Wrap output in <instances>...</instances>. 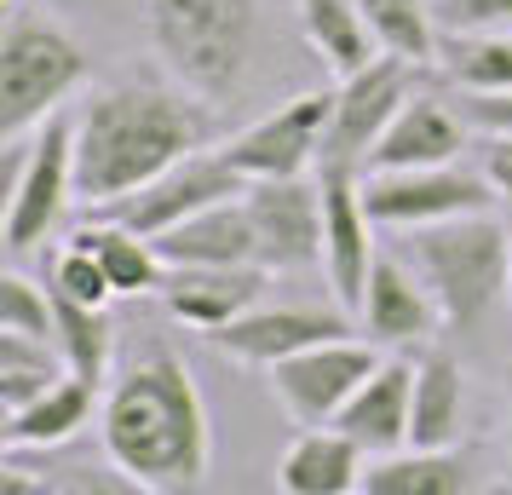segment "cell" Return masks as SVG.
<instances>
[{
	"label": "cell",
	"mask_w": 512,
	"mask_h": 495,
	"mask_svg": "<svg viewBox=\"0 0 512 495\" xmlns=\"http://www.w3.org/2000/svg\"><path fill=\"white\" fill-rule=\"evenodd\" d=\"M98 438L110 467L150 495L202 490L213 472V426L185 357L144 352L98 403Z\"/></svg>",
	"instance_id": "cell-1"
},
{
	"label": "cell",
	"mask_w": 512,
	"mask_h": 495,
	"mask_svg": "<svg viewBox=\"0 0 512 495\" xmlns=\"http://www.w3.org/2000/svg\"><path fill=\"white\" fill-rule=\"evenodd\" d=\"M213 104L167 81H121L75 110V190L104 208L213 144Z\"/></svg>",
	"instance_id": "cell-2"
},
{
	"label": "cell",
	"mask_w": 512,
	"mask_h": 495,
	"mask_svg": "<svg viewBox=\"0 0 512 495\" xmlns=\"http://www.w3.org/2000/svg\"><path fill=\"white\" fill-rule=\"evenodd\" d=\"M403 260L420 271L443 311V329L472 340L512 294V225L489 213H461L403 231Z\"/></svg>",
	"instance_id": "cell-3"
},
{
	"label": "cell",
	"mask_w": 512,
	"mask_h": 495,
	"mask_svg": "<svg viewBox=\"0 0 512 495\" xmlns=\"http://www.w3.org/2000/svg\"><path fill=\"white\" fill-rule=\"evenodd\" d=\"M144 24L179 87L208 104L242 93L259 47V0H144Z\"/></svg>",
	"instance_id": "cell-4"
},
{
	"label": "cell",
	"mask_w": 512,
	"mask_h": 495,
	"mask_svg": "<svg viewBox=\"0 0 512 495\" xmlns=\"http://www.w3.org/2000/svg\"><path fill=\"white\" fill-rule=\"evenodd\" d=\"M93 58L47 6H12L0 29V139H24L87 81Z\"/></svg>",
	"instance_id": "cell-5"
},
{
	"label": "cell",
	"mask_w": 512,
	"mask_h": 495,
	"mask_svg": "<svg viewBox=\"0 0 512 495\" xmlns=\"http://www.w3.org/2000/svg\"><path fill=\"white\" fill-rule=\"evenodd\" d=\"M6 190V213H0V242L6 254H35L58 225L70 202L81 196L75 190V116H47L35 133H29V156L18 167V179Z\"/></svg>",
	"instance_id": "cell-6"
},
{
	"label": "cell",
	"mask_w": 512,
	"mask_h": 495,
	"mask_svg": "<svg viewBox=\"0 0 512 495\" xmlns=\"http://www.w3.org/2000/svg\"><path fill=\"white\" fill-rule=\"evenodd\" d=\"M363 202H369L374 225L415 231V225H438V219H461V213H489L501 196H495L484 167L438 162V167H374V173H363Z\"/></svg>",
	"instance_id": "cell-7"
},
{
	"label": "cell",
	"mask_w": 512,
	"mask_h": 495,
	"mask_svg": "<svg viewBox=\"0 0 512 495\" xmlns=\"http://www.w3.org/2000/svg\"><path fill=\"white\" fill-rule=\"evenodd\" d=\"M420 64L397 58V52H374L363 70L340 75L334 87V116H328V139H323V162L317 167H369L380 133L392 127V116L415 98L420 87Z\"/></svg>",
	"instance_id": "cell-8"
},
{
	"label": "cell",
	"mask_w": 512,
	"mask_h": 495,
	"mask_svg": "<svg viewBox=\"0 0 512 495\" xmlns=\"http://www.w3.org/2000/svg\"><path fill=\"white\" fill-rule=\"evenodd\" d=\"M374 369H380L374 340L340 334V340H323V346H305V352L271 363L265 380H271V398L288 409L294 426H334L340 409L351 403V392H357Z\"/></svg>",
	"instance_id": "cell-9"
},
{
	"label": "cell",
	"mask_w": 512,
	"mask_h": 495,
	"mask_svg": "<svg viewBox=\"0 0 512 495\" xmlns=\"http://www.w3.org/2000/svg\"><path fill=\"white\" fill-rule=\"evenodd\" d=\"M242 190H248V179L231 167L225 150H190L185 162H173L167 173H156L150 185L127 190V196H116V202H104L93 213L121 219V225H133L144 236H162L173 225H185L190 213L213 208V202H231Z\"/></svg>",
	"instance_id": "cell-10"
},
{
	"label": "cell",
	"mask_w": 512,
	"mask_h": 495,
	"mask_svg": "<svg viewBox=\"0 0 512 495\" xmlns=\"http://www.w3.org/2000/svg\"><path fill=\"white\" fill-rule=\"evenodd\" d=\"M328 116H334V93H294L277 104L271 116H259L254 127H242L231 144H219L242 179H294V173H317L328 139Z\"/></svg>",
	"instance_id": "cell-11"
},
{
	"label": "cell",
	"mask_w": 512,
	"mask_h": 495,
	"mask_svg": "<svg viewBox=\"0 0 512 495\" xmlns=\"http://www.w3.org/2000/svg\"><path fill=\"white\" fill-rule=\"evenodd\" d=\"M242 202L254 213L259 265L271 277H294L323 265V185L311 173L294 179H248Z\"/></svg>",
	"instance_id": "cell-12"
},
{
	"label": "cell",
	"mask_w": 512,
	"mask_h": 495,
	"mask_svg": "<svg viewBox=\"0 0 512 495\" xmlns=\"http://www.w3.org/2000/svg\"><path fill=\"white\" fill-rule=\"evenodd\" d=\"M323 185V277L346 311L363 306L369 271L380 260L374 242V213L363 202V173L357 167H317Z\"/></svg>",
	"instance_id": "cell-13"
},
{
	"label": "cell",
	"mask_w": 512,
	"mask_h": 495,
	"mask_svg": "<svg viewBox=\"0 0 512 495\" xmlns=\"http://www.w3.org/2000/svg\"><path fill=\"white\" fill-rule=\"evenodd\" d=\"M351 334L346 306H254L231 317L225 329L208 334V346L231 363H248V369H271L282 357L305 352V346H323V340H340Z\"/></svg>",
	"instance_id": "cell-14"
},
{
	"label": "cell",
	"mask_w": 512,
	"mask_h": 495,
	"mask_svg": "<svg viewBox=\"0 0 512 495\" xmlns=\"http://www.w3.org/2000/svg\"><path fill=\"white\" fill-rule=\"evenodd\" d=\"M357 329L374 346H426V340H438L443 311L403 254H380L374 260L363 306H357Z\"/></svg>",
	"instance_id": "cell-15"
},
{
	"label": "cell",
	"mask_w": 512,
	"mask_h": 495,
	"mask_svg": "<svg viewBox=\"0 0 512 495\" xmlns=\"http://www.w3.org/2000/svg\"><path fill=\"white\" fill-rule=\"evenodd\" d=\"M265 283L271 271L265 265H167V283H162V300L173 323H185L196 334H213L225 329L231 317L254 311L265 300Z\"/></svg>",
	"instance_id": "cell-16"
},
{
	"label": "cell",
	"mask_w": 512,
	"mask_h": 495,
	"mask_svg": "<svg viewBox=\"0 0 512 495\" xmlns=\"http://www.w3.org/2000/svg\"><path fill=\"white\" fill-rule=\"evenodd\" d=\"M472 121H466V110H455L443 93H432V87H415V98L403 104L392 116V127L380 133V144H374V156L363 173H374V167H438V162H461L466 150H472Z\"/></svg>",
	"instance_id": "cell-17"
},
{
	"label": "cell",
	"mask_w": 512,
	"mask_h": 495,
	"mask_svg": "<svg viewBox=\"0 0 512 495\" xmlns=\"http://www.w3.org/2000/svg\"><path fill=\"white\" fill-rule=\"evenodd\" d=\"M409 421H415V363L409 357H380L351 403L340 409V432H351L369 455H392V449L409 444Z\"/></svg>",
	"instance_id": "cell-18"
},
{
	"label": "cell",
	"mask_w": 512,
	"mask_h": 495,
	"mask_svg": "<svg viewBox=\"0 0 512 495\" xmlns=\"http://www.w3.org/2000/svg\"><path fill=\"white\" fill-rule=\"evenodd\" d=\"M369 472V449L340 426H300V438L282 449L277 484L288 495H357Z\"/></svg>",
	"instance_id": "cell-19"
},
{
	"label": "cell",
	"mask_w": 512,
	"mask_h": 495,
	"mask_svg": "<svg viewBox=\"0 0 512 495\" xmlns=\"http://www.w3.org/2000/svg\"><path fill=\"white\" fill-rule=\"evenodd\" d=\"M156 248H162L167 265H259L254 213H248L242 196L190 213L185 225L156 236Z\"/></svg>",
	"instance_id": "cell-20"
},
{
	"label": "cell",
	"mask_w": 512,
	"mask_h": 495,
	"mask_svg": "<svg viewBox=\"0 0 512 495\" xmlns=\"http://www.w3.org/2000/svg\"><path fill=\"white\" fill-rule=\"evenodd\" d=\"M466 426V369L461 357L426 340L415 357V421H409V444L420 449H455Z\"/></svg>",
	"instance_id": "cell-21"
},
{
	"label": "cell",
	"mask_w": 512,
	"mask_h": 495,
	"mask_svg": "<svg viewBox=\"0 0 512 495\" xmlns=\"http://www.w3.org/2000/svg\"><path fill=\"white\" fill-rule=\"evenodd\" d=\"M93 409H98V380L70 369V375L58 380L52 392H41L29 409L0 415V444L6 449H58L93 421Z\"/></svg>",
	"instance_id": "cell-22"
},
{
	"label": "cell",
	"mask_w": 512,
	"mask_h": 495,
	"mask_svg": "<svg viewBox=\"0 0 512 495\" xmlns=\"http://www.w3.org/2000/svg\"><path fill=\"white\" fill-rule=\"evenodd\" d=\"M472 490V461L461 449H420L403 444L392 455H369L363 495H466Z\"/></svg>",
	"instance_id": "cell-23"
},
{
	"label": "cell",
	"mask_w": 512,
	"mask_h": 495,
	"mask_svg": "<svg viewBox=\"0 0 512 495\" xmlns=\"http://www.w3.org/2000/svg\"><path fill=\"white\" fill-rule=\"evenodd\" d=\"M70 242L93 248L98 265L110 271L116 294H162L167 260H162V248H156V236H144V231H133V225H121V219L93 213L87 225H75L70 231Z\"/></svg>",
	"instance_id": "cell-24"
},
{
	"label": "cell",
	"mask_w": 512,
	"mask_h": 495,
	"mask_svg": "<svg viewBox=\"0 0 512 495\" xmlns=\"http://www.w3.org/2000/svg\"><path fill=\"white\" fill-rule=\"evenodd\" d=\"M432 70L455 93H512V35L507 29H443Z\"/></svg>",
	"instance_id": "cell-25"
},
{
	"label": "cell",
	"mask_w": 512,
	"mask_h": 495,
	"mask_svg": "<svg viewBox=\"0 0 512 495\" xmlns=\"http://www.w3.org/2000/svg\"><path fill=\"white\" fill-rule=\"evenodd\" d=\"M294 6H300L305 47L317 52L334 75L363 70L374 52H380V41H374V29H369L357 0H294Z\"/></svg>",
	"instance_id": "cell-26"
},
{
	"label": "cell",
	"mask_w": 512,
	"mask_h": 495,
	"mask_svg": "<svg viewBox=\"0 0 512 495\" xmlns=\"http://www.w3.org/2000/svg\"><path fill=\"white\" fill-rule=\"evenodd\" d=\"M70 375V363L58 352V340H35V334L0 329V415H18L29 403L52 392Z\"/></svg>",
	"instance_id": "cell-27"
},
{
	"label": "cell",
	"mask_w": 512,
	"mask_h": 495,
	"mask_svg": "<svg viewBox=\"0 0 512 495\" xmlns=\"http://www.w3.org/2000/svg\"><path fill=\"white\" fill-rule=\"evenodd\" d=\"M357 6H363V18H369L380 52H397V58L420 64V70L438 64L443 24H438V12H432L426 0H357Z\"/></svg>",
	"instance_id": "cell-28"
},
{
	"label": "cell",
	"mask_w": 512,
	"mask_h": 495,
	"mask_svg": "<svg viewBox=\"0 0 512 495\" xmlns=\"http://www.w3.org/2000/svg\"><path fill=\"white\" fill-rule=\"evenodd\" d=\"M52 311H58V352L75 375L104 380L110 357H116V323L104 306H81L70 294H52Z\"/></svg>",
	"instance_id": "cell-29"
},
{
	"label": "cell",
	"mask_w": 512,
	"mask_h": 495,
	"mask_svg": "<svg viewBox=\"0 0 512 495\" xmlns=\"http://www.w3.org/2000/svg\"><path fill=\"white\" fill-rule=\"evenodd\" d=\"M52 294H70L81 306H110L116 300V283H110V271L98 265L93 248H81V242H64L58 254H52V277H47Z\"/></svg>",
	"instance_id": "cell-30"
},
{
	"label": "cell",
	"mask_w": 512,
	"mask_h": 495,
	"mask_svg": "<svg viewBox=\"0 0 512 495\" xmlns=\"http://www.w3.org/2000/svg\"><path fill=\"white\" fill-rule=\"evenodd\" d=\"M0 329L35 334V340H58V311H52V288H35L29 277L6 271V277H0Z\"/></svg>",
	"instance_id": "cell-31"
},
{
	"label": "cell",
	"mask_w": 512,
	"mask_h": 495,
	"mask_svg": "<svg viewBox=\"0 0 512 495\" xmlns=\"http://www.w3.org/2000/svg\"><path fill=\"white\" fill-rule=\"evenodd\" d=\"M443 29H507L512 0H438Z\"/></svg>",
	"instance_id": "cell-32"
},
{
	"label": "cell",
	"mask_w": 512,
	"mask_h": 495,
	"mask_svg": "<svg viewBox=\"0 0 512 495\" xmlns=\"http://www.w3.org/2000/svg\"><path fill=\"white\" fill-rule=\"evenodd\" d=\"M472 150H478V167L489 173L495 196H501V202H507V213H512V133H484Z\"/></svg>",
	"instance_id": "cell-33"
},
{
	"label": "cell",
	"mask_w": 512,
	"mask_h": 495,
	"mask_svg": "<svg viewBox=\"0 0 512 495\" xmlns=\"http://www.w3.org/2000/svg\"><path fill=\"white\" fill-rule=\"evenodd\" d=\"M461 110L478 133H512V93H461Z\"/></svg>",
	"instance_id": "cell-34"
},
{
	"label": "cell",
	"mask_w": 512,
	"mask_h": 495,
	"mask_svg": "<svg viewBox=\"0 0 512 495\" xmlns=\"http://www.w3.org/2000/svg\"><path fill=\"white\" fill-rule=\"evenodd\" d=\"M58 484L47 478H24V467H0V495H52Z\"/></svg>",
	"instance_id": "cell-35"
},
{
	"label": "cell",
	"mask_w": 512,
	"mask_h": 495,
	"mask_svg": "<svg viewBox=\"0 0 512 495\" xmlns=\"http://www.w3.org/2000/svg\"><path fill=\"white\" fill-rule=\"evenodd\" d=\"M507 438H512V415H507Z\"/></svg>",
	"instance_id": "cell-36"
},
{
	"label": "cell",
	"mask_w": 512,
	"mask_h": 495,
	"mask_svg": "<svg viewBox=\"0 0 512 495\" xmlns=\"http://www.w3.org/2000/svg\"><path fill=\"white\" fill-rule=\"evenodd\" d=\"M507 225H512V213H507Z\"/></svg>",
	"instance_id": "cell-37"
}]
</instances>
